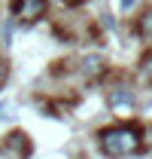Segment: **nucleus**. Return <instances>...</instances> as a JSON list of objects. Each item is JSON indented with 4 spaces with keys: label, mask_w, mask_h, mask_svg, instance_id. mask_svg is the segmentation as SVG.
<instances>
[{
    "label": "nucleus",
    "mask_w": 152,
    "mask_h": 159,
    "mask_svg": "<svg viewBox=\"0 0 152 159\" xmlns=\"http://www.w3.org/2000/svg\"><path fill=\"white\" fill-rule=\"evenodd\" d=\"M137 34L143 40H152V9H146V12L137 19Z\"/></svg>",
    "instance_id": "5"
},
{
    "label": "nucleus",
    "mask_w": 152,
    "mask_h": 159,
    "mask_svg": "<svg viewBox=\"0 0 152 159\" xmlns=\"http://www.w3.org/2000/svg\"><path fill=\"white\" fill-rule=\"evenodd\" d=\"M97 147L103 156H134L140 150V132L134 125H110V129H100L97 132Z\"/></svg>",
    "instance_id": "1"
},
{
    "label": "nucleus",
    "mask_w": 152,
    "mask_h": 159,
    "mask_svg": "<svg viewBox=\"0 0 152 159\" xmlns=\"http://www.w3.org/2000/svg\"><path fill=\"white\" fill-rule=\"evenodd\" d=\"M49 9V0H12V12L24 21H37L46 16Z\"/></svg>",
    "instance_id": "2"
},
{
    "label": "nucleus",
    "mask_w": 152,
    "mask_h": 159,
    "mask_svg": "<svg viewBox=\"0 0 152 159\" xmlns=\"http://www.w3.org/2000/svg\"><path fill=\"white\" fill-rule=\"evenodd\" d=\"M140 74H143V80H146V83L152 86V52H149V55H146L143 61H140Z\"/></svg>",
    "instance_id": "6"
},
{
    "label": "nucleus",
    "mask_w": 152,
    "mask_h": 159,
    "mask_svg": "<svg viewBox=\"0 0 152 159\" xmlns=\"http://www.w3.org/2000/svg\"><path fill=\"white\" fill-rule=\"evenodd\" d=\"M119 3H122V9H131L134 6V0H119Z\"/></svg>",
    "instance_id": "7"
},
{
    "label": "nucleus",
    "mask_w": 152,
    "mask_h": 159,
    "mask_svg": "<svg viewBox=\"0 0 152 159\" xmlns=\"http://www.w3.org/2000/svg\"><path fill=\"white\" fill-rule=\"evenodd\" d=\"M110 107H116V110L128 107V110H131L134 107V92L131 89H113V92H110Z\"/></svg>",
    "instance_id": "4"
},
{
    "label": "nucleus",
    "mask_w": 152,
    "mask_h": 159,
    "mask_svg": "<svg viewBox=\"0 0 152 159\" xmlns=\"http://www.w3.org/2000/svg\"><path fill=\"white\" fill-rule=\"evenodd\" d=\"M103 67H107V61H103V55L100 52H88V55H82L79 58V74L88 80H95L103 74Z\"/></svg>",
    "instance_id": "3"
}]
</instances>
